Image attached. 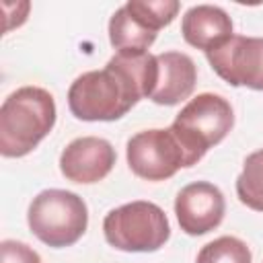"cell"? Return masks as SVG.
<instances>
[{
  "label": "cell",
  "instance_id": "obj_1",
  "mask_svg": "<svg viewBox=\"0 0 263 263\" xmlns=\"http://www.w3.org/2000/svg\"><path fill=\"white\" fill-rule=\"evenodd\" d=\"M158 62L146 53H115L105 68L80 74L68 88V107L82 121L121 119L140 99L152 95Z\"/></svg>",
  "mask_w": 263,
  "mask_h": 263
},
{
  "label": "cell",
  "instance_id": "obj_2",
  "mask_svg": "<svg viewBox=\"0 0 263 263\" xmlns=\"http://www.w3.org/2000/svg\"><path fill=\"white\" fill-rule=\"evenodd\" d=\"M53 95L41 86L12 90L0 107V154L4 158L27 156L55 125Z\"/></svg>",
  "mask_w": 263,
  "mask_h": 263
},
{
  "label": "cell",
  "instance_id": "obj_3",
  "mask_svg": "<svg viewBox=\"0 0 263 263\" xmlns=\"http://www.w3.org/2000/svg\"><path fill=\"white\" fill-rule=\"evenodd\" d=\"M234 125V111L228 99L214 92L193 97L171 123L173 134L185 148L189 164H197L210 148L220 144Z\"/></svg>",
  "mask_w": 263,
  "mask_h": 263
},
{
  "label": "cell",
  "instance_id": "obj_4",
  "mask_svg": "<svg viewBox=\"0 0 263 263\" xmlns=\"http://www.w3.org/2000/svg\"><path fill=\"white\" fill-rule=\"evenodd\" d=\"M27 222L31 232L47 247L64 249L82 238L88 226L84 199L66 189H45L29 205Z\"/></svg>",
  "mask_w": 263,
  "mask_h": 263
},
{
  "label": "cell",
  "instance_id": "obj_5",
  "mask_svg": "<svg viewBox=\"0 0 263 263\" xmlns=\"http://www.w3.org/2000/svg\"><path fill=\"white\" fill-rule=\"evenodd\" d=\"M105 240L125 253H154L171 238L164 210L152 201L136 199L111 210L103 220Z\"/></svg>",
  "mask_w": 263,
  "mask_h": 263
},
{
  "label": "cell",
  "instance_id": "obj_6",
  "mask_svg": "<svg viewBox=\"0 0 263 263\" xmlns=\"http://www.w3.org/2000/svg\"><path fill=\"white\" fill-rule=\"evenodd\" d=\"M125 158L132 173L144 181H166L187 168L189 156L171 127L142 129L127 140Z\"/></svg>",
  "mask_w": 263,
  "mask_h": 263
},
{
  "label": "cell",
  "instance_id": "obj_7",
  "mask_svg": "<svg viewBox=\"0 0 263 263\" xmlns=\"http://www.w3.org/2000/svg\"><path fill=\"white\" fill-rule=\"evenodd\" d=\"M205 58L224 82L263 90V37L232 35Z\"/></svg>",
  "mask_w": 263,
  "mask_h": 263
},
{
  "label": "cell",
  "instance_id": "obj_8",
  "mask_svg": "<svg viewBox=\"0 0 263 263\" xmlns=\"http://www.w3.org/2000/svg\"><path fill=\"white\" fill-rule=\"evenodd\" d=\"M175 214L181 230L189 236H201L218 228L226 214L224 193L208 181L185 185L175 197Z\"/></svg>",
  "mask_w": 263,
  "mask_h": 263
},
{
  "label": "cell",
  "instance_id": "obj_9",
  "mask_svg": "<svg viewBox=\"0 0 263 263\" xmlns=\"http://www.w3.org/2000/svg\"><path fill=\"white\" fill-rule=\"evenodd\" d=\"M117 154L109 140L97 136H82L72 140L60 154L62 175L80 185L103 181L115 166Z\"/></svg>",
  "mask_w": 263,
  "mask_h": 263
},
{
  "label": "cell",
  "instance_id": "obj_10",
  "mask_svg": "<svg viewBox=\"0 0 263 263\" xmlns=\"http://www.w3.org/2000/svg\"><path fill=\"white\" fill-rule=\"evenodd\" d=\"M158 62V78L150 99L156 105H179L181 101L189 99L195 82H197V68L195 62L183 51H162L156 55Z\"/></svg>",
  "mask_w": 263,
  "mask_h": 263
},
{
  "label": "cell",
  "instance_id": "obj_11",
  "mask_svg": "<svg viewBox=\"0 0 263 263\" xmlns=\"http://www.w3.org/2000/svg\"><path fill=\"white\" fill-rule=\"evenodd\" d=\"M181 33L191 47L205 53L218 49L234 35L230 14L214 4L191 6L181 18Z\"/></svg>",
  "mask_w": 263,
  "mask_h": 263
},
{
  "label": "cell",
  "instance_id": "obj_12",
  "mask_svg": "<svg viewBox=\"0 0 263 263\" xmlns=\"http://www.w3.org/2000/svg\"><path fill=\"white\" fill-rule=\"evenodd\" d=\"M156 35L125 4L109 18V41L115 53H146L156 41Z\"/></svg>",
  "mask_w": 263,
  "mask_h": 263
},
{
  "label": "cell",
  "instance_id": "obj_13",
  "mask_svg": "<svg viewBox=\"0 0 263 263\" xmlns=\"http://www.w3.org/2000/svg\"><path fill=\"white\" fill-rule=\"evenodd\" d=\"M236 195L242 205L263 212V148L251 152L236 177Z\"/></svg>",
  "mask_w": 263,
  "mask_h": 263
},
{
  "label": "cell",
  "instance_id": "obj_14",
  "mask_svg": "<svg viewBox=\"0 0 263 263\" xmlns=\"http://www.w3.org/2000/svg\"><path fill=\"white\" fill-rule=\"evenodd\" d=\"M253 255L245 240L236 236H220L203 245L195 263H251Z\"/></svg>",
  "mask_w": 263,
  "mask_h": 263
},
{
  "label": "cell",
  "instance_id": "obj_15",
  "mask_svg": "<svg viewBox=\"0 0 263 263\" xmlns=\"http://www.w3.org/2000/svg\"><path fill=\"white\" fill-rule=\"evenodd\" d=\"M125 6L152 31H160L162 27L171 25L181 8L177 0H129Z\"/></svg>",
  "mask_w": 263,
  "mask_h": 263
},
{
  "label": "cell",
  "instance_id": "obj_16",
  "mask_svg": "<svg viewBox=\"0 0 263 263\" xmlns=\"http://www.w3.org/2000/svg\"><path fill=\"white\" fill-rule=\"evenodd\" d=\"M0 263H41V257L27 242L8 238L0 242Z\"/></svg>",
  "mask_w": 263,
  "mask_h": 263
}]
</instances>
